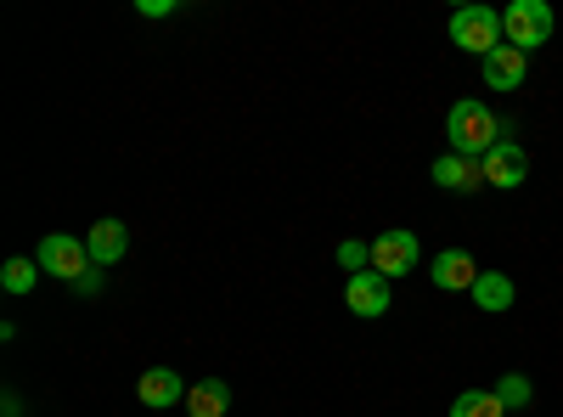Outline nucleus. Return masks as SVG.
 Segmentation results:
<instances>
[{"label":"nucleus","mask_w":563,"mask_h":417,"mask_svg":"<svg viewBox=\"0 0 563 417\" xmlns=\"http://www.w3.org/2000/svg\"><path fill=\"white\" fill-rule=\"evenodd\" d=\"M135 395H141V406H153V411L186 406V384H180L175 366H147V373H141V384H135Z\"/></svg>","instance_id":"9"},{"label":"nucleus","mask_w":563,"mask_h":417,"mask_svg":"<svg viewBox=\"0 0 563 417\" xmlns=\"http://www.w3.org/2000/svg\"><path fill=\"white\" fill-rule=\"evenodd\" d=\"M525 180H530V153L512 142V135H501V142L485 153V187L512 193V187H525Z\"/></svg>","instance_id":"6"},{"label":"nucleus","mask_w":563,"mask_h":417,"mask_svg":"<svg viewBox=\"0 0 563 417\" xmlns=\"http://www.w3.org/2000/svg\"><path fill=\"white\" fill-rule=\"evenodd\" d=\"M552 7L547 0H512V7H501V34L507 45H519V52H536V45L552 40Z\"/></svg>","instance_id":"3"},{"label":"nucleus","mask_w":563,"mask_h":417,"mask_svg":"<svg viewBox=\"0 0 563 417\" xmlns=\"http://www.w3.org/2000/svg\"><path fill=\"white\" fill-rule=\"evenodd\" d=\"M429 276H434L440 294H467V288L479 283V260L467 254V249H440L434 265H429Z\"/></svg>","instance_id":"8"},{"label":"nucleus","mask_w":563,"mask_h":417,"mask_svg":"<svg viewBox=\"0 0 563 417\" xmlns=\"http://www.w3.org/2000/svg\"><path fill=\"white\" fill-rule=\"evenodd\" d=\"M339 265L355 276V271H372V243H361V238H344L339 243Z\"/></svg>","instance_id":"18"},{"label":"nucleus","mask_w":563,"mask_h":417,"mask_svg":"<svg viewBox=\"0 0 563 417\" xmlns=\"http://www.w3.org/2000/svg\"><path fill=\"white\" fill-rule=\"evenodd\" d=\"M467 299H474L485 316H501V310H512L519 288H512V276H507V271H479V283L467 288Z\"/></svg>","instance_id":"13"},{"label":"nucleus","mask_w":563,"mask_h":417,"mask_svg":"<svg viewBox=\"0 0 563 417\" xmlns=\"http://www.w3.org/2000/svg\"><path fill=\"white\" fill-rule=\"evenodd\" d=\"M225 406H231V389L220 378H203V384L186 389V411L192 417H225Z\"/></svg>","instance_id":"14"},{"label":"nucleus","mask_w":563,"mask_h":417,"mask_svg":"<svg viewBox=\"0 0 563 417\" xmlns=\"http://www.w3.org/2000/svg\"><path fill=\"white\" fill-rule=\"evenodd\" d=\"M451 417H507V406L496 400V389H462L451 400Z\"/></svg>","instance_id":"15"},{"label":"nucleus","mask_w":563,"mask_h":417,"mask_svg":"<svg viewBox=\"0 0 563 417\" xmlns=\"http://www.w3.org/2000/svg\"><path fill=\"white\" fill-rule=\"evenodd\" d=\"M451 45H462V52H474V57H490L496 45H507L501 12L496 7H456L451 12Z\"/></svg>","instance_id":"2"},{"label":"nucleus","mask_w":563,"mask_h":417,"mask_svg":"<svg viewBox=\"0 0 563 417\" xmlns=\"http://www.w3.org/2000/svg\"><path fill=\"white\" fill-rule=\"evenodd\" d=\"M34 276H40V260H7V265H0V288H7V294H34Z\"/></svg>","instance_id":"16"},{"label":"nucleus","mask_w":563,"mask_h":417,"mask_svg":"<svg viewBox=\"0 0 563 417\" xmlns=\"http://www.w3.org/2000/svg\"><path fill=\"white\" fill-rule=\"evenodd\" d=\"M40 271L45 276H63V283H85V276H90V265H97V260H90V249L79 243V238H68V231H52V238H40Z\"/></svg>","instance_id":"4"},{"label":"nucleus","mask_w":563,"mask_h":417,"mask_svg":"<svg viewBox=\"0 0 563 417\" xmlns=\"http://www.w3.org/2000/svg\"><path fill=\"white\" fill-rule=\"evenodd\" d=\"M389 299H395V283L384 271H355L350 283H344V305H350V316H389Z\"/></svg>","instance_id":"7"},{"label":"nucleus","mask_w":563,"mask_h":417,"mask_svg":"<svg viewBox=\"0 0 563 417\" xmlns=\"http://www.w3.org/2000/svg\"><path fill=\"white\" fill-rule=\"evenodd\" d=\"M417 260H422V243L411 238L406 226L384 231V238H372V271H384L389 283H400L406 271H417Z\"/></svg>","instance_id":"5"},{"label":"nucleus","mask_w":563,"mask_h":417,"mask_svg":"<svg viewBox=\"0 0 563 417\" xmlns=\"http://www.w3.org/2000/svg\"><path fill=\"white\" fill-rule=\"evenodd\" d=\"M496 400H501L507 411H525V406L536 400V389H530L525 373H507V378H496Z\"/></svg>","instance_id":"17"},{"label":"nucleus","mask_w":563,"mask_h":417,"mask_svg":"<svg viewBox=\"0 0 563 417\" xmlns=\"http://www.w3.org/2000/svg\"><path fill=\"white\" fill-rule=\"evenodd\" d=\"M429 175H434L440 193H479V187H485V164L462 158V153H440Z\"/></svg>","instance_id":"10"},{"label":"nucleus","mask_w":563,"mask_h":417,"mask_svg":"<svg viewBox=\"0 0 563 417\" xmlns=\"http://www.w3.org/2000/svg\"><path fill=\"white\" fill-rule=\"evenodd\" d=\"M180 0H141V18H169Z\"/></svg>","instance_id":"19"},{"label":"nucleus","mask_w":563,"mask_h":417,"mask_svg":"<svg viewBox=\"0 0 563 417\" xmlns=\"http://www.w3.org/2000/svg\"><path fill=\"white\" fill-rule=\"evenodd\" d=\"M85 249H90V260H97V265H119L124 260V249H130V226L124 220H97V226H90L85 231Z\"/></svg>","instance_id":"12"},{"label":"nucleus","mask_w":563,"mask_h":417,"mask_svg":"<svg viewBox=\"0 0 563 417\" xmlns=\"http://www.w3.org/2000/svg\"><path fill=\"white\" fill-rule=\"evenodd\" d=\"M445 142H451V153L485 164V153L501 142V119H496L485 102H474V97L451 102V113H445Z\"/></svg>","instance_id":"1"},{"label":"nucleus","mask_w":563,"mask_h":417,"mask_svg":"<svg viewBox=\"0 0 563 417\" xmlns=\"http://www.w3.org/2000/svg\"><path fill=\"white\" fill-rule=\"evenodd\" d=\"M530 74V52H519V45H496V52L485 57V85L490 90H519Z\"/></svg>","instance_id":"11"}]
</instances>
